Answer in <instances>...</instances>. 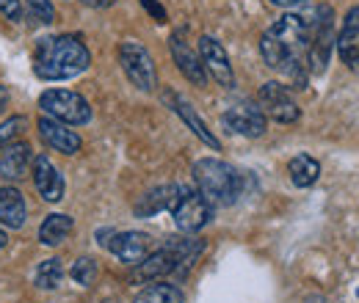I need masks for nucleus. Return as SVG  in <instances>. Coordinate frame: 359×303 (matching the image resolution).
<instances>
[{"label": "nucleus", "instance_id": "2eb2a0df", "mask_svg": "<svg viewBox=\"0 0 359 303\" xmlns=\"http://www.w3.org/2000/svg\"><path fill=\"white\" fill-rule=\"evenodd\" d=\"M337 52L343 58V64H348L351 69L359 72V6L348 8L346 20H343V28L337 34Z\"/></svg>", "mask_w": 359, "mask_h": 303}, {"label": "nucleus", "instance_id": "393cba45", "mask_svg": "<svg viewBox=\"0 0 359 303\" xmlns=\"http://www.w3.org/2000/svg\"><path fill=\"white\" fill-rule=\"evenodd\" d=\"M0 14L8 22H20L22 20V0H0Z\"/></svg>", "mask_w": 359, "mask_h": 303}, {"label": "nucleus", "instance_id": "0eeeda50", "mask_svg": "<svg viewBox=\"0 0 359 303\" xmlns=\"http://www.w3.org/2000/svg\"><path fill=\"white\" fill-rule=\"evenodd\" d=\"M169 50H172V58H175L177 69L185 75V80H191L194 86H205L208 83V72L202 66V58L188 42V31L185 28H177L169 36Z\"/></svg>", "mask_w": 359, "mask_h": 303}, {"label": "nucleus", "instance_id": "f8f14e48", "mask_svg": "<svg viewBox=\"0 0 359 303\" xmlns=\"http://www.w3.org/2000/svg\"><path fill=\"white\" fill-rule=\"evenodd\" d=\"M31 174H34V185H36V190H39V196L45 202L55 204V202L64 199V176L53 166V160L47 155L34 157V171Z\"/></svg>", "mask_w": 359, "mask_h": 303}, {"label": "nucleus", "instance_id": "5701e85b", "mask_svg": "<svg viewBox=\"0 0 359 303\" xmlns=\"http://www.w3.org/2000/svg\"><path fill=\"white\" fill-rule=\"evenodd\" d=\"M25 127H28V119H25V116H8V119L0 125V152H3L8 143H14V141L22 135Z\"/></svg>", "mask_w": 359, "mask_h": 303}, {"label": "nucleus", "instance_id": "c85d7f7f", "mask_svg": "<svg viewBox=\"0 0 359 303\" xmlns=\"http://www.w3.org/2000/svg\"><path fill=\"white\" fill-rule=\"evenodd\" d=\"M8 108V88L6 86H0V113Z\"/></svg>", "mask_w": 359, "mask_h": 303}, {"label": "nucleus", "instance_id": "6ab92c4d", "mask_svg": "<svg viewBox=\"0 0 359 303\" xmlns=\"http://www.w3.org/2000/svg\"><path fill=\"white\" fill-rule=\"evenodd\" d=\"M287 174H290V182L296 188H310L320 176V163L315 157H310V155H296L287 163Z\"/></svg>", "mask_w": 359, "mask_h": 303}, {"label": "nucleus", "instance_id": "cd10ccee", "mask_svg": "<svg viewBox=\"0 0 359 303\" xmlns=\"http://www.w3.org/2000/svg\"><path fill=\"white\" fill-rule=\"evenodd\" d=\"M86 6H91V8H108V6H114L116 0H83Z\"/></svg>", "mask_w": 359, "mask_h": 303}, {"label": "nucleus", "instance_id": "f257e3e1", "mask_svg": "<svg viewBox=\"0 0 359 303\" xmlns=\"http://www.w3.org/2000/svg\"><path fill=\"white\" fill-rule=\"evenodd\" d=\"M91 64L89 47L81 36L61 34V36H47L34 50V72L39 80H72L83 75Z\"/></svg>", "mask_w": 359, "mask_h": 303}, {"label": "nucleus", "instance_id": "4468645a", "mask_svg": "<svg viewBox=\"0 0 359 303\" xmlns=\"http://www.w3.org/2000/svg\"><path fill=\"white\" fill-rule=\"evenodd\" d=\"M31 163H34V155H31V146L25 141L8 143L0 152V179H6V182L22 179L28 174V169H31Z\"/></svg>", "mask_w": 359, "mask_h": 303}, {"label": "nucleus", "instance_id": "dca6fc26", "mask_svg": "<svg viewBox=\"0 0 359 303\" xmlns=\"http://www.w3.org/2000/svg\"><path fill=\"white\" fill-rule=\"evenodd\" d=\"M25 218H28V207H25L22 193L11 185H0V226L22 229Z\"/></svg>", "mask_w": 359, "mask_h": 303}, {"label": "nucleus", "instance_id": "423d86ee", "mask_svg": "<svg viewBox=\"0 0 359 303\" xmlns=\"http://www.w3.org/2000/svg\"><path fill=\"white\" fill-rule=\"evenodd\" d=\"M257 105H260V111H263L269 119L279 122V125H293V122H299V116H302V108L296 105L290 88L276 83V80L260 86Z\"/></svg>", "mask_w": 359, "mask_h": 303}, {"label": "nucleus", "instance_id": "6e6552de", "mask_svg": "<svg viewBox=\"0 0 359 303\" xmlns=\"http://www.w3.org/2000/svg\"><path fill=\"white\" fill-rule=\"evenodd\" d=\"M222 122L229 132L243 135V138H260L266 135V127H269V119L260 111V105H246V102L226 108L222 113Z\"/></svg>", "mask_w": 359, "mask_h": 303}, {"label": "nucleus", "instance_id": "20e7f679", "mask_svg": "<svg viewBox=\"0 0 359 303\" xmlns=\"http://www.w3.org/2000/svg\"><path fill=\"white\" fill-rule=\"evenodd\" d=\"M116 55H119L122 72L128 75V80L138 91H155V86H158V69H155V61H152V55H149V50L144 44L128 39V42L119 44Z\"/></svg>", "mask_w": 359, "mask_h": 303}, {"label": "nucleus", "instance_id": "9b49d317", "mask_svg": "<svg viewBox=\"0 0 359 303\" xmlns=\"http://www.w3.org/2000/svg\"><path fill=\"white\" fill-rule=\"evenodd\" d=\"M36 130H39V138L45 141V146L61 152V155H78L81 146H83L81 135L75 130H69V125H61V122H55L50 116H42L36 122Z\"/></svg>", "mask_w": 359, "mask_h": 303}, {"label": "nucleus", "instance_id": "7ed1b4c3", "mask_svg": "<svg viewBox=\"0 0 359 303\" xmlns=\"http://www.w3.org/2000/svg\"><path fill=\"white\" fill-rule=\"evenodd\" d=\"M39 108H42L45 116L61 122V125H69V127H81V125L91 122L89 99L83 94H78V91L47 88L45 94L39 97Z\"/></svg>", "mask_w": 359, "mask_h": 303}, {"label": "nucleus", "instance_id": "412c9836", "mask_svg": "<svg viewBox=\"0 0 359 303\" xmlns=\"http://www.w3.org/2000/svg\"><path fill=\"white\" fill-rule=\"evenodd\" d=\"M61 281H64V265H61L58 257L39 262V267L34 270V284L39 290H55Z\"/></svg>", "mask_w": 359, "mask_h": 303}, {"label": "nucleus", "instance_id": "a878e982", "mask_svg": "<svg viewBox=\"0 0 359 303\" xmlns=\"http://www.w3.org/2000/svg\"><path fill=\"white\" fill-rule=\"evenodd\" d=\"M141 6L152 14V20H155V22H166V8H163L158 0H141Z\"/></svg>", "mask_w": 359, "mask_h": 303}, {"label": "nucleus", "instance_id": "2f4dec72", "mask_svg": "<svg viewBox=\"0 0 359 303\" xmlns=\"http://www.w3.org/2000/svg\"><path fill=\"white\" fill-rule=\"evenodd\" d=\"M357 298H359V287H357Z\"/></svg>", "mask_w": 359, "mask_h": 303}, {"label": "nucleus", "instance_id": "f3484780", "mask_svg": "<svg viewBox=\"0 0 359 303\" xmlns=\"http://www.w3.org/2000/svg\"><path fill=\"white\" fill-rule=\"evenodd\" d=\"M180 196V185H161V188H152L149 193H144L135 204V216L138 218H152L163 210H172L175 202Z\"/></svg>", "mask_w": 359, "mask_h": 303}, {"label": "nucleus", "instance_id": "4be33fe9", "mask_svg": "<svg viewBox=\"0 0 359 303\" xmlns=\"http://www.w3.org/2000/svg\"><path fill=\"white\" fill-rule=\"evenodd\" d=\"M69 276L75 279V284H81V287H91V284L97 281V262L91 260V257H81V260H75V265L69 267Z\"/></svg>", "mask_w": 359, "mask_h": 303}, {"label": "nucleus", "instance_id": "ddd939ff", "mask_svg": "<svg viewBox=\"0 0 359 303\" xmlns=\"http://www.w3.org/2000/svg\"><path fill=\"white\" fill-rule=\"evenodd\" d=\"M163 99H166V102L172 105V111L177 113L182 122H185V127L194 132V135H196V138H199L202 143H208V146H210V149H216V152L222 149L219 138H216L213 132L208 130V125H205V122L199 119V113H196V111L191 108V102H185V99H182L180 94H175V91H166V94H163Z\"/></svg>", "mask_w": 359, "mask_h": 303}, {"label": "nucleus", "instance_id": "f03ea898", "mask_svg": "<svg viewBox=\"0 0 359 303\" xmlns=\"http://www.w3.org/2000/svg\"><path fill=\"white\" fill-rule=\"evenodd\" d=\"M194 182L213 207H229L241 196V174L216 157H202L194 163Z\"/></svg>", "mask_w": 359, "mask_h": 303}, {"label": "nucleus", "instance_id": "39448f33", "mask_svg": "<svg viewBox=\"0 0 359 303\" xmlns=\"http://www.w3.org/2000/svg\"><path fill=\"white\" fill-rule=\"evenodd\" d=\"M172 218L180 232H199L202 226L210 223L213 218V204L194 188H180V196L172 207Z\"/></svg>", "mask_w": 359, "mask_h": 303}, {"label": "nucleus", "instance_id": "7c9ffc66", "mask_svg": "<svg viewBox=\"0 0 359 303\" xmlns=\"http://www.w3.org/2000/svg\"><path fill=\"white\" fill-rule=\"evenodd\" d=\"M307 303H326L323 298H307Z\"/></svg>", "mask_w": 359, "mask_h": 303}, {"label": "nucleus", "instance_id": "c756f323", "mask_svg": "<svg viewBox=\"0 0 359 303\" xmlns=\"http://www.w3.org/2000/svg\"><path fill=\"white\" fill-rule=\"evenodd\" d=\"M6 243H8V237H6V232H3V229H0V251H3V248H6Z\"/></svg>", "mask_w": 359, "mask_h": 303}, {"label": "nucleus", "instance_id": "b1692460", "mask_svg": "<svg viewBox=\"0 0 359 303\" xmlns=\"http://www.w3.org/2000/svg\"><path fill=\"white\" fill-rule=\"evenodd\" d=\"M22 8L34 17V20H39L42 25H50V22H55V8H53V0H22Z\"/></svg>", "mask_w": 359, "mask_h": 303}, {"label": "nucleus", "instance_id": "9d476101", "mask_svg": "<svg viewBox=\"0 0 359 303\" xmlns=\"http://www.w3.org/2000/svg\"><path fill=\"white\" fill-rule=\"evenodd\" d=\"M105 248H108L119 262L135 267L138 262H144L152 254V251H149V248H152V237H149L147 232H114Z\"/></svg>", "mask_w": 359, "mask_h": 303}, {"label": "nucleus", "instance_id": "a211bd4d", "mask_svg": "<svg viewBox=\"0 0 359 303\" xmlns=\"http://www.w3.org/2000/svg\"><path fill=\"white\" fill-rule=\"evenodd\" d=\"M75 229V220L64 213H50L39 226V240L42 246H61Z\"/></svg>", "mask_w": 359, "mask_h": 303}, {"label": "nucleus", "instance_id": "aec40b11", "mask_svg": "<svg viewBox=\"0 0 359 303\" xmlns=\"http://www.w3.org/2000/svg\"><path fill=\"white\" fill-rule=\"evenodd\" d=\"M135 303H182V293L175 284H166V281H155L149 284L147 290L138 293Z\"/></svg>", "mask_w": 359, "mask_h": 303}, {"label": "nucleus", "instance_id": "bb28decb", "mask_svg": "<svg viewBox=\"0 0 359 303\" xmlns=\"http://www.w3.org/2000/svg\"><path fill=\"white\" fill-rule=\"evenodd\" d=\"M271 6H279V8H293V6H302L307 0H269Z\"/></svg>", "mask_w": 359, "mask_h": 303}, {"label": "nucleus", "instance_id": "1a4fd4ad", "mask_svg": "<svg viewBox=\"0 0 359 303\" xmlns=\"http://www.w3.org/2000/svg\"><path fill=\"white\" fill-rule=\"evenodd\" d=\"M199 58H202V66L205 72L224 88L235 86V72H232V64H229V55H226L224 44L213 36H202L199 39Z\"/></svg>", "mask_w": 359, "mask_h": 303}]
</instances>
